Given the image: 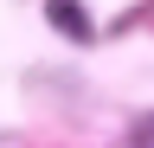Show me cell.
Wrapping results in <instances>:
<instances>
[{
  "mask_svg": "<svg viewBox=\"0 0 154 148\" xmlns=\"http://www.w3.org/2000/svg\"><path fill=\"white\" fill-rule=\"evenodd\" d=\"M51 26L71 32V39H90V20H84V7H77V0H51Z\"/></svg>",
  "mask_w": 154,
  "mask_h": 148,
  "instance_id": "1",
  "label": "cell"
}]
</instances>
